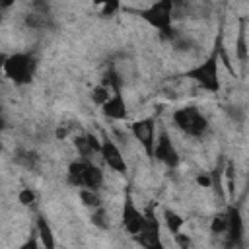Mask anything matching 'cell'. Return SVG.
Masks as SVG:
<instances>
[{
	"mask_svg": "<svg viewBox=\"0 0 249 249\" xmlns=\"http://www.w3.org/2000/svg\"><path fill=\"white\" fill-rule=\"evenodd\" d=\"M185 76L195 80L206 91H218L220 89V78H218V54H216V51L204 62L191 68Z\"/></svg>",
	"mask_w": 249,
	"mask_h": 249,
	"instance_id": "1",
	"label": "cell"
},
{
	"mask_svg": "<svg viewBox=\"0 0 249 249\" xmlns=\"http://www.w3.org/2000/svg\"><path fill=\"white\" fill-rule=\"evenodd\" d=\"M2 70H4V74L12 82H16V84H27V82H31V78L35 74V58L31 54H25V53L10 54Z\"/></svg>",
	"mask_w": 249,
	"mask_h": 249,
	"instance_id": "2",
	"label": "cell"
},
{
	"mask_svg": "<svg viewBox=\"0 0 249 249\" xmlns=\"http://www.w3.org/2000/svg\"><path fill=\"white\" fill-rule=\"evenodd\" d=\"M173 123L189 136H202L208 128L206 117L196 107H183L173 113Z\"/></svg>",
	"mask_w": 249,
	"mask_h": 249,
	"instance_id": "3",
	"label": "cell"
},
{
	"mask_svg": "<svg viewBox=\"0 0 249 249\" xmlns=\"http://www.w3.org/2000/svg\"><path fill=\"white\" fill-rule=\"evenodd\" d=\"M171 12H173V2L171 0H160L152 6H148L144 12H140V16L156 29L163 31L167 27H171Z\"/></svg>",
	"mask_w": 249,
	"mask_h": 249,
	"instance_id": "4",
	"label": "cell"
},
{
	"mask_svg": "<svg viewBox=\"0 0 249 249\" xmlns=\"http://www.w3.org/2000/svg\"><path fill=\"white\" fill-rule=\"evenodd\" d=\"M130 132L140 142V146L144 148V152L148 154V158H152V154H154V142H156V121L152 117L134 121L130 124Z\"/></svg>",
	"mask_w": 249,
	"mask_h": 249,
	"instance_id": "5",
	"label": "cell"
},
{
	"mask_svg": "<svg viewBox=\"0 0 249 249\" xmlns=\"http://www.w3.org/2000/svg\"><path fill=\"white\" fill-rule=\"evenodd\" d=\"M152 158L160 160L167 167H175L179 163V154H177V150H175V146H173V142H171V138H169V134L165 130H161L158 134V138L154 142V154H152Z\"/></svg>",
	"mask_w": 249,
	"mask_h": 249,
	"instance_id": "6",
	"label": "cell"
},
{
	"mask_svg": "<svg viewBox=\"0 0 249 249\" xmlns=\"http://www.w3.org/2000/svg\"><path fill=\"white\" fill-rule=\"evenodd\" d=\"M99 156L103 158V161L117 173H124L126 171V161H124V156L121 154L119 146L113 142V138H109L107 134H103L101 138V152Z\"/></svg>",
	"mask_w": 249,
	"mask_h": 249,
	"instance_id": "7",
	"label": "cell"
},
{
	"mask_svg": "<svg viewBox=\"0 0 249 249\" xmlns=\"http://www.w3.org/2000/svg\"><path fill=\"white\" fill-rule=\"evenodd\" d=\"M228 214V230H226V247L235 249L243 243V218L235 206L226 210Z\"/></svg>",
	"mask_w": 249,
	"mask_h": 249,
	"instance_id": "8",
	"label": "cell"
},
{
	"mask_svg": "<svg viewBox=\"0 0 249 249\" xmlns=\"http://www.w3.org/2000/svg\"><path fill=\"white\" fill-rule=\"evenodd\" d=\"M123 226L130 235H138L144 226V212L136 208V204L130 198V193H126L124 204H123Z\"/></svg>",
	"mask_w": 249,
	"mask_h": 249,
	"instance_id": "9",
	"label": "cell"
},
{
	"mask_svg": "<svg viewBox=\"0 0 249 249\" xmlns=\"http://www.w3.org/2000/svg\"><path fill=\"white\" fill-rule=\"evenodd\" d=\"M101 111L107 119L111 121H124L128 117V111H126V103L123 99L121 93H113L103 105H101Z\"/></svg>",
	"mask_w": 249,
	"mask_h": 249,
	"instance_id": "10",
	"label": "cell"
},
{
	"mask_svg": "<svg viewBox=\"0 0 249 249\" xmlns=\"http://www.w3.org/2000/svg\"><path fill=\"white\" fill-rule=\"evenodd\" d=\"M103 185V171L91 163V161H84V173H82V187L89 189V191H99Z\"/></svg>",
	"mask_w": 249,
	"mask_h": 249,
	"instance_id": "11",
	"label": "cell"
},
{
	"mask_svg": "<svg viewBox=\"0 0 249 249\" xmlns=\"http://www.w3.org/2000/svg\"><path fill=\"white\" fill-rule=\"evenodd\" d=\"M37 237L41 239L43 247L45 249H54L56 243H54V233L51 230V224L47 222L45 216H37Z\"/></svg>",
	"mask_w": 249,
	"mask_h": 249,
	"instance_id": "12",
	"label": "cell"
},
{
	"mask_svg": "<svg viewBox=\"0 0 249 249\" xmlns=\"http://www.w3.org/2000/svg\"><path fill=\"white\" fill-rule=\"evenodd\" d=\"M138 239V243L144 247V249H165L160 233H148V231H140L138 235H134Z\"/></svg>",
	"mask_w": 249,
	"mask_h": 249,
	"instance_id": "13",
	"label": "cell"
},
{
	"mask_svg": "<svg viewBox=\"0 0 249 249\" xmlns=\"http://www.w3.org/2000/svg\"><path fill=\"white\" fill-rule=\"evenodd\" d=\"M101 86L103 88H107L111 93H121V86H123V78L111 68V70H107L105 74H103V78H101Z\"/></svg>",
	"mask_w": 249,
	"mask_h": 249,
	"instance_id": "14",
	"label": "cell"
},
{
	"mask_svg": "<svg viewBox=\"0 0 249 249\" xmlns=\"http://www.w3.org/2000/svg\"><path fill=\"white\" fill-rule=\"evenodd\" d=\"M163 220H165V226H167V230L175 235V233H179L181 231V228H183V224H185V220L175 212V210H169V208H165L163 210Z\"/></svg>",
	"mask_w": 249,
	"mask_h": 249,
	"instance_id": "15",
	"label": "cell"
},
{
	"mask_svg": "<svg viewBox=\"0 0 249 249\" xmlns=\"http://www.w3.org/2000/svg\"><path fill=\"white\" fill-rule=\"evenodd\" d=\"M82 173H84V161L82 160L70 161V165H68V183L82 189Z\"/></svg>",
	"mask_w": 249,
	"mask_h": 249,
	"instance_id": "16",
	"label": "cell"
},
{
	"mask_svg": "<svg viewBox=\"0 0 249 249\" xmlns=\"http://www.w3.org/2000/svg\"><path fill=\"white\" fill-rule=\"evenodd\" d=\"M74 146H76L78 154L82 156V161H89V160H91V156L95 154V152L91 150V146H89V142H88V136H86V134L76 136V138H74Z\"/></svg>",
	"mask_w": 249,
	"mask_h": 249,
	"instance_id": "17",
	"label": "cell"
},
{
	"mask_svg": "<svg viewBox=\"0 0 249 249\" xmlns=\"http://www.w3.org/2000/svg\"><path fill=\"white\" fill-rule=\"evenodd\" d=\"M78 195H80V200H82L84 206H88V208H99L101 206V198H99L97 191H89V189L82 187L78 191Z\"/></svg>",
	"mask_w": 249,
	"mask_h": 249,
	"instance_id": "18",
	"label": "cell"
},
{
	"mask_svg": "<svg viewBox=\"0 0 249 249\" xmlns=\"http://www.w3.org/2000/svg\"><path fill=\"white\" fill-rule=\"evenodd\" d=\"M91 224L95 228H99V230H107L109 228V218H107V212H105L103 206L93 208V212H91Z\"/></svg>",
	"mask_w": 249,
	"mask_h": 249,
	"instance_id": "19",
	"label": "cell"
},
{
	"mask_svg": "<svg viewBox=\"0 0 249 249\" xmlns=\"http://www.w3.org/2000/svg\"><path fill=\"white\" fill-rule=\"evenodd\" d=\"M210 230H212V233H226V230H228V214H226V212L216 214V216L212 218Z\"/></svg>",
	"mask_w": 249,
	"mask_h": 249,
	"instance_id": "20",
	"label": "cell"
},
{
	"mask_svg": "<svg viewBox=\"0 0 249 249\" xmlns=\"http://www.w3.org/2000/svg\"><path fill=\"white\" fill-rule=\"evenodd\" d=\"M237 58L241 64H245L247 60V45H245V25H241L239 29V37H237Z\"/></svg>",
	"mask_w": 249,
	"mask_h": 249,
	"instance_id": "21",
	"label": "cell"
},
{
	"mask_svg": "<svg viewBox=\"0 0 249 249\" xmlns=\"http://www.w3.org/2000/svg\"><path fill=\"white\" fill-rule=\"evenodd\" d=\"M111 95H113V93H111L107 88H103L101 84H99V86H95V88H93V91H91V99H93L97 105H103Z\"/></svg>",
	"mask_w": 249,
	"mask_h": 249,
	"instance_id": "22",
	"label": "cell"
},
{
	"mask_svg": "<svg viewBox=\"0 0 249 249\" xmlns=\"http://www.w3.org/2000/svg\"><path fill=\"white\" fill-rule=\"evenodd\" d=\"M18 200L23 204V206H31L35 202V193L31 189H21L19 195H18Z\"/></svg>",
	"mask_w": 249,
	"mask_h": 249,
	"instance_id": "23",
	"label": "cell"
},
{
	"mask_svg": "<svg viewBox=\"0 0 249 249\" xmlns=\"http://www.w3.org/2000/svg\"><path fill=\"white\" fill-rule=\"evenodd\" d=\"M99 10H101V16H103V18L113 16V14L119 10V2H105V4L99 6Z\"/></svg>",
	"mask_w": 249,
	"mask_h": 249,
	"instance_id": "24",
	"label": "cell"
},
{
	"mask_svg": "<svg viewBox=\"0 0 249 249\" xmlns=\"http://www.w3.org/2000/svg\"><path fill=\"white\" fill-rule=\"evenodd\" d=\"M173 237H175V241H177V245H179L181 249H191V237H189L187 233H181V231H179V233H175Z\"/></svg>",
	"mask_w": 249,
	"mask_h": 249,
	"instance_id": "25",
	"label": "cell"
},
{
	"mask_svg": "<svg viewBox=\"0 0 249 249\" xmlns=\"http://www.w3.org/2000/svg\"><path fill=\"white\" fill-rule=\"evenodd\" d=\"M19 249H39V241H37V237L31 233V235L19 245Z\"/></svg>",
	"mask_w": 249,
	"mask_h": 249,
	"instance_id": "26",
	"label": "cell"
},
{
	"mask_svg": "<svg viewBox=\"0 0 249 249\" xmlns=\"http://www.w3.org/2000/svg\"><path fill=\"white\" fill-rule=\"evenodd\" d=\"M196 183H198L200 187H210V185H212V177H208V175H198V177H196Z\"/></svg>",
	"mask_w": 249,
	"mask_h": 249,
	"instance_id": "27",
	"label": "cell"
},
{
	"mask_svg": "<svg viewBox=\"0 0 249 249\" xmlns=\"http://www.w3.org/2000/svg\"><path fill=\"white\" fill-rule=\"evenodd\" d=\"M66 136H68V130H66L64 126H62V128H56V138H58V140H64Z\"/></svg>",
	"mask_w": 249,
	"mask_h": 249,
	"instance_id": "28",
	"label": "cell"
},
{
	"mask_svg": "<svg viewBox=\"0 0 249 249\" xmlns=\"http://www.w3.org/2000/svg\"><path fill=\"white\" fill-rule=\"evenodd\" d=\"M6 60H8V54H4V53H0V70L4 68V64H6Z\"/></svg>",
	"mask_w": 249,
	"mask_h": 249,
	"instance_id": "29",
	"label": "cell"
},
{
	"mask_svg": "<svg viewBox=\"0 0 249 249\" xmlns=\"http://www.w3.org/2000/svg\"><path fill=\"white\" fill-rule=\"evenodd\" d=\"M2 128H4V119L0 117V132H2Z\"/></svg>",
	"mask_w": 249,
	"mask_h": 249,
	"instance_id": "30",
	"label": "cell"
},
{
	"mask_svg": "<svg viewBox=\"0 0 249 249\" xmlns=\"http://www.w3.org/2000/svg\"><path fill=\"white\" fill-rule=\"evenodd\" d=\"M0 152H2V142H0Z\"/></svg>",
	"mask_w": 249,
	"mask_h": 249,
	"instance_id": "31",
	"label": "cell"
},
{
	"mask_svg": "<svg viewBox=\"0 0 249 249\" xmlns=\"http://www.w3.org/2000/svg\"><path fill=\"white\" fill-rule=\"evenodd\" d=\"M0 21H2V12H0Z\"/></svg>",
	"mask_w": 249,
	"mask_h": 249,
	"instance_id": "32",
	"label": "cell"
}]
</instances>
